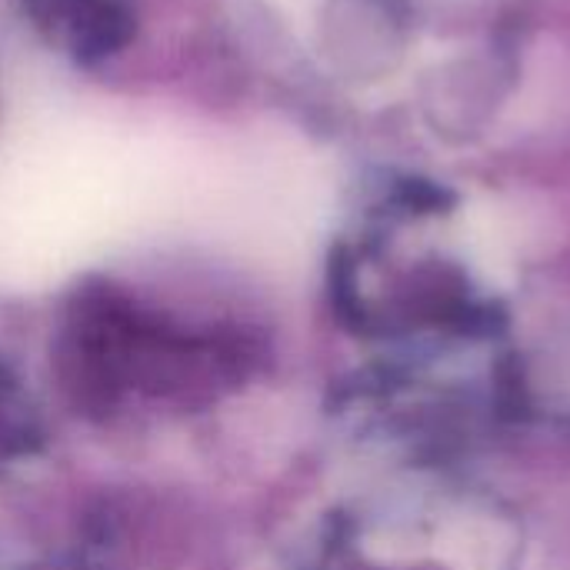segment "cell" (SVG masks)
Segmentation results:
<instances>
[{
    "label": "cell",
    "instance_id": "cell-1",
    "mask_svg": "<svg viewBox=\"0 0 570 570\" xmlns=\"http://www.w3.org/2000/svg\"><path fill=\"white\" fill-rule=\"evenodd\" d=\"M70 47L83 63L117 53L134 37V13L127 0H60Z\"/></svg>",
    "mask_w": 570,
    "mask_h": 570
}]
</instances>
